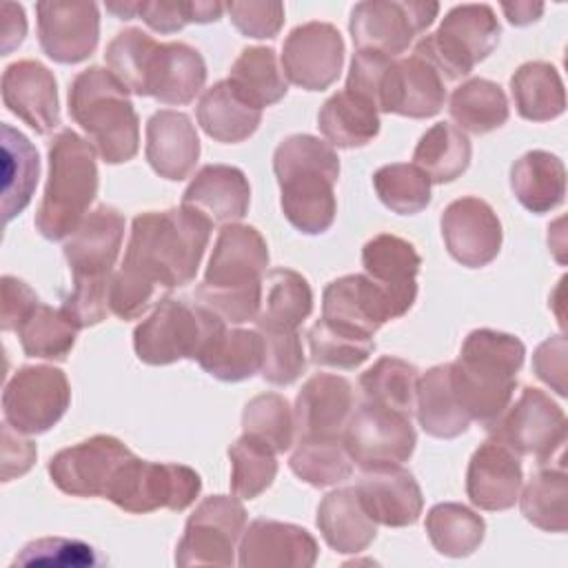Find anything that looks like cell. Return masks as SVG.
I'll use <instances>...</instances> for the list:
<instances>
[{
    "label": "cell",
    "mask_w": 568,
    "mask_h": 568,
    "mask_svg": "<svg viewBox=\"0 0 568 568\" xmlns=\"http://www.w3.org/2000/svg\"><path fill=\"white\" fill-rule=\"evenodd\" d=\"M40 158L31 140L18 129L2 124V213L11 222L27 209L38 184Z\"/></svg>",
    "instance_id": "obj_38"
},
{
    "label": "cell",
    "mask_w": 568,
    "mask_h": 568,
    "mask_svg": "<svg viewBox=\"0 0 568 568\" xmlns=\"http://www.w3.org/2000/svg\"><path fill=\"white\" fill-rule=\"evenodd\" d=\"M109 71L135 95L189 104L206 82V64L186 42H158L142 29L120 31L106 47Z\"/></svg>",
    "instance_id": "obj_2"
},
{
    "label": "cell",
    "mask_w": 568,
    "mask_h": 568,
    "mask_svg": "<svg viewBox=\"0 0 568 568\" xmlns=\"http://www.w3.org/2000/svg\"><path fill=\"white\" fill-rule=\"evenodd\" d=\"M224 4L220 2H135V18H142L158 33H175L189 22H215L222 18Z\"/></svg>",
    "instance_id": "obj_52"
},
{
    "label": "cell",
    "mask_w": 568,
    "mask_h": 568,
    "mask_svg": "<svg viewBox=\"0 0 568 568\" xmlns=\"http://www.w3.org/2000/svg\"><path fill=\"white\" fill-rule=\"evenodd\" d=\"M344 64V40L331 22H304L295 27L282 47V73L306 91L328 89Z\"/></svg>",
    "instance_id": "obj_18"
},
{
    "label": "cell",
    "mask_w": 568,
    "mask_h": 568,
    "mask_svg": "<svg viewBox=\"0 0 568 568\" xmlns=\"http://www.w3.org/2000/svg\"><path fill=\"white\" fill-rule=\"evenodd\" d=\"M36 462V446L20 437V433L4 422L2 424V481H9L27 473Z\"/></svg>",
    "instance_id": "obj_58"
},
{
    "label": "cell",
    "mask_w": 568,
    "mask_h": 568,
    "mask_svg": "<svg viewBox=\"0 0 568 568\" xmlns=\"http://www.w3.org/2000/svg\"><path fill=\"white\" fill-rule=\"evenodd\" d=\"M264 337L262 377L275 386L293 384L306 368L297 331H260Z\"/></svg>",
    "instance_id": "obj_53"
},
{
    "label": "cell",
    "mask_w": 568,
    "mask_h": 568,
    "mask_svg": "<svg viewBox=\"0 0 568 568\" xmlns=\"http://www.w3.org/2000/svg\"><path fill=\"white\" fill-rule=\"evenodd\" d=\"M2 55H7L11 49H16L27 33V18L24 9L13 2L2 4Z\"/></svg>",
    "instance_id": "obj_59"
},
{
    "label": "cell",
    "mask_w": 568,
    "mask_h": 568,
    "mask_svg": "<svg viewBox=\"0 0 568 568\" xmlns=\"http://www.w3.org/2000/svg\"><path fill=\"white\" fill-rule=\"evenodd\" d=\"M197 122L209 138L235 144L257 131L262 109L240 95L229 80H220L202 93L197 102Z\"/></svg>",
    "instance_id": "obj_31"
},
{
    "label": "cell",
    "mask_w": 568,
    "mask_h": 568,
    "mask_svg": "<svg viewBox=\"0 0 568 568\" xmlns=\"http://www.w3.org/2000/svg\"><path fill=\"white\" fill-rule=\"evenodd\" d=\"M266 266L268 246L262 233L248 224H224L202 284L224 291L260 286Z\"/></svg>",
    "instance_id": "obj_22"
},
{
    "label": "cell",
    "mask_w": 568,
    "mask_h": 568,
    "mask_svg": "<svg viewBox=\"0 0 568 568\" xmlns=\"http://www.w3.org/2000/svg\"><path fill=\"white\" fill-rule=\"evenodd\" d=\"M501 9H504L508 22L517 24V27H524V24H530V22L539 20V16L544 13L541 2H504Z\"/></svg>",
    "instance_id": "obj_60"
},
{
    "label": "cell",
    "mask_w": 568,
    "mask_h": 568,
    "mask_svg": "<svg viewBox=\"0 0 568 568\" xmlns=\"http://www.w3.org/2000/svg\"><path fill=\"white\" fill-rule=\"evenodd\" d=\"M264 337L260 331L222 328L204 351L197 355V364L222 382H242L262 371Z\"/></svg>",
    "instance_id": "obj_35"
},
{
    "label": "cell",
    "mask_w": 568,
    "mask_h": 568,
    "mask_svg": "<svg viewBox=\"0 0 568 568\" xmlns=\"http://www.w3.org/2000/svg\"><path fill=\"white\" fill-rule=\"evenodd\" d=\"M308 346H311V359L317 366H331V368H344V371L362 366L375 351L373 335H366L362 331H355L351 326H344L324 317L311 326Z\"/></svg>",
    "instance_id": "obj_47"
},
{
    "label": "cell",
    "mask_w": 568,
    "mask_h": 568,
    "mask_svg": "<svg viewBox=\"0 0 568 568\" xmlns=\"http://www.w3.org/2000/svg\"><path fill=\"white\" fill-rule=\"evenodd\" d=\"M231 22L242 36L248 38H275L284 24L282 2H229L224 4Z\"/></svg>",
    "instance_id": "obj_55"
},
{
    "label": "cell",
    "mask_w": 568,
    "mask_h": 568,
    "mask_svg": "<svg viewBox=\"0 0 568 568\" xmlns=\"http://www.w3.org/2000/svg\"><path fill=\"white\" fill-rule=\"evenodd\" d=\"M415 413L419 426L430 437L453 439L468 428L470 417L466 415L453 390L450 364L433 366L417 379Z\"/></svg>",
    "instance_id": "obj_34"
},
{
    "label": "cell",
    "mask_w": 568,
    "mask_h": 568,
    "mask_svg": "<svg viewBox=\"0 0 568 568\" xmlns=\"http://www.w3.org/2000/svg\"><path fill=\"white\" fill-rule=\"evenodd\" d=\"M373 186L386 209L399 215H415L430 202V180L415 164H386L375 171Z\"/></svg>",
    "instance_id": "obj_49"
},
{
    "label": "cell",
    "mask_w": 568,
    "mask_h": 568,
    "mask_svg": "<svg viewBox=\"0 0 568 568\" xmlns=\"http://www.w3.org/2000/svg\"><path fill=\"white\" fill-rule=\"evenodd\" d=\"M521 464L504 444L488 439L470 457L466 470V495L481 510H508L521 490Z\"/></svg>",
    "instance_id": "obj_27"
},
{
    "label": "cell",
    "mask_w": 568,
    "mask_h": 568,
    "mask_svg": "<svg viewBox=\"0 0 568 568\" xmlns=\"http://www.w3.org/2000/svg\"><path fill=\"white\" fill-rule=\"evenodd\" d=\"M526 346L519 337L493 328L468 333L457 362L450 364V382L457 402L470 419L490 424L510 404Z\"/></svg>",
    "instance_id": "obj_4"
},
{
    "label": "cell",
    "mask_w": 568,
    "mask_h": 568,
    "mask_svg": "<svg viewBox=\"0 0 568 568\" xmlns=\"http://www.w3.org/2000/svg\"><path fill=\"white\" fill-rule=\"evenodd\" d=\"M517 113L530 122L555 120L566 109V91L559 71L544 60L524 62L510 78Z\"/></svg>",
    "instance_id": "obj_37"
},
{
    "label": "cell",
    "mask_w": 568,
    "mask_h": 568,
    "mask_svg": "<svg viewBox=\"0 0 568 568\" xmlns=\"http://www.w3.org/2000/svg\"><path fill=\"white\" fill-rule=\"evenodd\" d=\"M317 126L331 146L355 149L379 133V113L368 100L342 89L322 104Z\"/></svg>",
    "instance_id": "obj_36"
},
{
    "label": "cell",
    "mask_w": 568,
    "mask_h": 568,
    "mask_svg": "<svg viewBox=\"0 0 568 568\" xmlns=\"http://www.w3.org/2000/svg\"><path fill=\"white\" fill-rule=\"evenodd\" d=\"M146 162L164 178L180 182L189 178L200 158V138L191 118L182 111L160 109L146 122Z\"/></svg>",
    "instance_id": "obj_28"
},
{
    "label": "cell",
    "mask_w": 568,
    "mask_h": 568,
    "mask_svg": "<svg viewBox=\"0 0 568 568\" xmlns=\"http://www.w3.org/2000/svg\"><path fill=\"white\" fill-rule=\"evenodd\" d=\"M317 528L324 541L342 555L366 550L377 535L375 521L362 506L355 488H337L320 501Z\"/></svg>",
    "instance_id": "obj_30"
},
{
    "label": "cell",
    "mask_w": 568,
    "mask_h": 568,
    "mask_svg": "<svg viewBox=\"0 0 568 568\" xmlns=\"http://www.w3.org/2000/svg\"><path fill=\"white\" fill-rule=\"evenodd\" d=\"M273 171L284 217L306 235L328 231L337 213L333 186L339 178V158L335 149L308 133L288 135L273 153Z\"/></svg>",
    "instance_id": "obj_3"
},
{
    "label": "cell",
    "mask_w": 568,
    "mask_h": 568,
    "mask_svg": "<svg viewBox=\"0 0 568 568\" xmlns=\"http://www.w3.org/2000/svg\"><path fill=\"white\" fill-rule=\"evenodd\" d=\"M413 164L422 169L430 182H453L470 164V140L455 124L437 122L419 138L413 151Z\"/></svg>",
    "instance_id": "obj_41"
},
{
    "label": "cell",
    "mask_w": 568,
    "mask_h": 568,
    "mask_svg": "<svg viewBox=\"0 0 568 568\" xmlns=\"http://www.w3.org/2000/svg\"><path fill=\"white\" fill-rule=\"evenodd\" d=\"M313 311V291L306 277L291 268H273L262 280L255 315L257 331H297Z\"/></svg>",
    "instance_id": "obj_32"
},
{
    "label": "cell",
    "mask_w": 568,
    "mask_h": 568,
    "mask_svg": "<svg viewBox=\"0 0 568 568\" xmlns=\"http://www.w3.org/2000/svg\"><path fill=\"white\" fill-rule=\"evenodd\" d=\"M490 439L504 444L515 455H532L537 464H548L566 444V415L557 402L539 388L526 386L515 404L486 424Z\"/></svg>",
    "instance_id": "obj_10"
},
{
    "label": "cell",
    "mask_w": 568,
    "mask_h": 568,
    "mask_svg": "<svg viewBox=\"0 0 568 568\" xmlns=\"http://www.w3.org/2000/svg\"><path fill=\"white\" fill-rule=\"evenodd\" d=\"M355 490L371 519L388 528L413 526L424 508L419 484L399 464L366 468Z\"/></svg>",
    "instance_id": "obj_25"
},
{
    "label": "cell",
    "mask_w": 568,
    "mask_h": 568,
    "mask_svg": "<svg viewBox=\"0 0 568 568\" xmlns=\"http://www.w3.org/2000/svg\"><path fill=\"white\" fill-rule=\"evenodd\" d=\"M122 237L124 215L118 209L100 204L89 211L64 244V257L69 262L73 284L109 286L111 268L118 260Z\"/></svg>",
    "instance_id": "obj_16"
},
{
    "label": "cell",
    "mask_w": 568,
    "mask_h": 568,
    "mask_svg": "<svg viewBox=\"0 0 568 568\" xmlns=\"http://www.w3.org/2000/svg\"><path fill=\"white\" fill-rule=\"evenodd\" d=\"M439 224L448 253L462 266H486L501 248V222L493 206L479 197L466 195L450 202Z\"/></svg>",
    "instance_id": "obj_21"
},
{
    "label": "cell",
    "mask_w": 568,
    "mask_h": 568,
    "mask_svg": "<svg viewBox=\"0 0 568 568\" xmlns=\"http://www.w3.org/2000/svg\"><path fill=\"white\" fill-rule=\"evenodd\" d=\"M510 189L530 213H548L564 202L566 166L550 151H528L510 166Z\"/></svg>",
    "instance_id": "obj_33"
},
{
    "label": "cell",
    "mask_w": 568,
    "mask_h": 568,
    "mask_svg": "<svg viewBox=\"0 0 568 568\" xmlns=\"http://www.w3.org/2000/svg\"><path fill=\"white\" fill-rule=\"evenodd\" d=\"M413 302V295L390 291L366 273H353L324 288L322 317L375 335L382 324L408 313Z\"/></svg>",
    "instance_id": "obj_14"
},
{
    "label": "cell",
    "mask_w": 568,
    "mask_h": 568,
    "mask_svg": "<svg viewBox=\"0 0 568 568\" xmlns=\"http://www.w3.org/2000/svg\"><path fill=\"white\" fill-rule=\"evenodd\" d=\"M226 80L257 109L280 102L288 91L286 78L280 71L275 51L271 47L244 49L233 62Z\"/></svg>",
    "instance_id": "obj_43"
},
{
    "label": "cell",
    "mask_w": 568,
    "mask_h": 568,
    "mask_svg": "<svg viewBox=\"0 0 568 568\" xmlns=\"http://www.w3.org/2000/svg\"><path fill=\"white\" fill-rule=\"evenodd\" d=\"M439 4L424 0H366L351 11V36L357 51L397 55L437 18Z\"/></svg>",
    "instance_id": "obj_13"
},
{
    "label": "cell",
    "mask_w": 568,
    "mask_h": 568,
    "mask_svg": "<svg viewBox=\"0 0 568 568\" xmlns=\"http://www.w3.org/2000/svg\"><path fill=\"white\" fill-rule=\"evenodd\" d=\"M2 100L13 115L40 135L51 133L60 124L55 78L38 60H18L4 69Z\"/></svg>",
    "instance_id": "obj_24"
},
{
    "label": "cell",
    "mask_w": 568,
    "mask_h": 568,
    "mask_svg": "<svg viewBox=\"0 0 568 568\" xmlns=\"http://www.w3.org/2000/svg\"><path fill=\"white\" fill-rule=\"evenodd\" d=\"M448 113L457 122V129L484 135L508 120V98L497 82L470 78L453 91Z\"/></svg>",
    "instance_id": "obj_40"
},
{
    "label": "cell",
    "mask_w": 568,
    "mask_h": 568,
    "mask_svg": "<svg viewBox=\"0 0 568 568\" xmlns=\"http://www.w3.org/2000/svg\"><path fill=\"white\" fill-rule=\"evenodd\" d=\"M355 408V393L346 377L317 373L295 397V426L300 437H342Z\"/></svg>",
    "instance_id": "obj_26"
},
{
    "label": "cell",
    "mask_w": 568,
    "mask_h": 568,
    "mask_svg": "<svg viewBox=\"0 0 568 568\" xmlns=\"http://www.w3.org/2000/svg\"><path fill=\"white\" fill-rule=\"evenodd\" d=\"M69 113L106 164L135 158L140 149V120L129 89L109 69L89 67L73 78Z\"/></svg>",
    "instance_id": "obj_5"
},
{
    "label": "cell",
    "mask_w": 568,
    "mask_h": 568,
    "mask_svg": "<svg viewBox=\"0 0 568 568\" xmlns=\"http://www.w3.org/2000/svg\"><path fill=\"white\" fill-rule=\"evenodd\" d=\"M244 435L264 442L275 453H284L293 444L295 417L288 402L277 393L255 395L242 413Z\"/></svg>",
    "instance_id": "obj_51"
},
{
    "label": "cell",
    "mask_w": 568,
    "mask_h": 568,
    "mask_svg": "<svg viewBox=\"0 0 568 568\" xmlns=\"http://www.w3.org/2000/svg\"><path fill=\"white\" fill-rule=\"evenodd\" d=\"M202 490L200 475L182 464L144 462L131 455L109 484L104 499L126 513H151L158 508L184 510Z\"/></svg>",
    "instance_id": "obj_9"
},
{
    "label": "cell",
    "mask_w": 568,
    "mask_h": 568,
    "mask_svg": "<svg viewBox=\"0 0 568 568\" xmlns=\"http://www.w3.org/2000/svg\"><path fill=\"white\" fill-rule=\"evenodd\" d=\"M100 559L93 546L80 539L42 537L29 541L13 559V566H95Z\"/></svg>",
    "instance_id": "obj_54"
},
{
    "label": "cell",
    "mask_w": 568,
    "mask_h": 568,
    "mask_svg": "<svg viewBox=\"0 0 568 568\" xmlns=\"http://www.w3.org/2000/svg\"><path fill=\"white\" fill-rule=\"evenodd\" d=\"M362 264L368 277L382 286L417 297V273L422 257L415 246L397 235L379 233L362 248Z\"/></svg>",
    "instance_id": "obj_39"
},
{
    "label": "cell",
    "mask_w": 568,
    "mask_h": 568,
    "mask_svg": "<svg viewBox=\"0 0 568 568\" xmlns=\"http://www.w3.org/2000/svg\"><path fill=\"white\" fill-rule=\"evenodd\" d=\"M501 27L488 4L453 7L439 29L415 44V55L426 60L442 78L457 80L488 58L499 42Z\"/></svg>",
    "instance_id": "obj_8"
},
{
    "label": "cell",
    "mask_w": 568,
    "mask_h": 568,
    "mask_svg": "<svg viewBox=\"0 0 568 568\" xmlns=\"http://www.w3.org/2000/svg\"><path fill=\"white\" fill-rule=\"evenodd\" d=\"M229 459L231 490L235 497L242 499H253L260 493H264L277 475L275 450L251 435H242L229 448Z\"/></svg>",
    "instance_id": "obj_50"
},
{
    "label": "cell",
    "mask_w": 568,
    "mask_h": 568,
    "mask_svg": "<svg viewBox=\"0 0 568 568\" xmlns=\"http://www.w3.org/2000/svg\"><path fill=\"white\" fill-rule=\"evenodd\" d=\"M532 368L541 382L552 386L557 395H566V337L557 335L537 346Z\"/></svg>",
    "instance_id": "obj_57"
},
{
    "label": "cell",
    "mask_w": 568,
    "mask_h": 568,
    "mask_svg": "<svg viewBox=\"0 0 568 568\" xmlns=\"http://www.w3.org/2000/svg\"><path fill=\"white\" fill-rule=\"evenodd\" d=\"M71 404L69 379L53 366H22L7 382L2 393L4 422L27 435L53 428Z\"/></svg>",
    "instance_id": "obj_12"
},
{
    "label": "cell",
    "mask_w": 568,
    "mask_h": 568,
    "mask_svg": "<svg viewBox=\"0 0 568 568\" xmlns=\"http://www.w3.org/2000/svg\"><path fill=\"white\" fill-rule=\"evenodd\" d=\"M342 439L353 464L362 470L406 462L417 442L408 415L371 402L353 410Z\"/></svg>",
    "instance_id": "obj_15"
},
{
    "label": "cell",
    "mask_w": 568,
    "mask_h": 568,
    "mask_svg": "<svg viewBox=\"0 0 568 568\" xmlns=\"http://www.w3.org/2000/svg\"><path fill=\"white\" fill-rule=\"evenodd\" d=\"M426 532L439 555L468 557L484 541V519L464 504H435L426 515Z\"/></svg>",
    "instance_id": "obj_42"
},
{
    "label": "cell",
    "mask_w": 568,
    "mask_h": 568,
    "mask_svg": "<svg viewBox=\"0 0 568 568\" xmlns=\"http://www.w3.org/2000/svg\"><path fill=\"white\" fill-rule=\"evenodd\" d=\"M521 515L537 528L548 532H566L568 477L564 468H544L530 477L517 497Z\"/></svg>",
    "instance_id": "obj_48"
},
{
    "label": "cell",
    "mask_w": 568,
    "mask_h": 568,
    "mask_svg": "<svg viewBox=\"0 0 568 568\" xmlns=\"http://www.w3.org/2000/svg\"><path fill=\"white\" fill-rule=\"evenodd\" d=\"M213 222L193 206L146 211L133 217L120 271L160 297L195 280Z\"/></svg>",
    "instance_id": "obj_1"
},
{
    "label": "cell",
    "mask_w": 568,
    "mask_h": 568,
    "mask_svg": "<svg viewBox=\"0 0 568 568\" xmlns=\"http://www.w3.org/2000/svg\"><path fill=\"white\" fill-rule=\"evenodd\" d=\"M80 326L64 308L38 304L18 326V337L24 355L42 359H64L78 337Z\"/></svg>",
    "instance_id": "obj_45"
},
{
    "label": "cell",
    "mask_w": 568,
    "mask_h": 568,
    "mask_svg": "<svg viewBox=\"0 0 568 568\" xmlns=\"http://www.w3.org/2000/svg\"><path fill=\"white\" fill-rule=\"evenodd\" d=\"M446 100L444 78L415 53L404 60L390 58L384 67L373 106L377 113H397L404 118H433Z\"/></svg>",
    "instance_id": "obj_19"
},
{
    "label": "cell",
    "mask_w": 568,
    "mask_h": 568,
    "mask_svg": "<svg viewBox=\"0 0 568 568\" xmlns=\"http://www.w3.org/2000/svg\"><path fill=\"white\" fill-rule=\"evenodd\" d=\"M38 40L42 51L60 64L87 60L100 40V11L95 2H53L36 4Z\"/></svg>",
    "instance_id": "obj_20"
},
{
    "label": "cell",
    "mask_w": 568,
    "mask_h": 568,
    "mask_svg": "<svg viewBox=\"0 0 568 568\" xmlns=\"http://www.w3.org/2000/svg\"><path fill=\"white\" fill-rule=\"evenodd\" d=\"M182 204L202 211L211 222L235 224L251 204V186L237 166H202L182 195Z\"/></svg>",
    "instance_id": "obj_29"
},
{
    "label": "cell",
    "mask_w": 568,
    "mask_h": 568,
    "mask_svg": "<svg viewBox=\"0 0 568 568\" xmlns=\"http://www.w3.org/2000/svg\"><path fill=\"white\" fill-rule=\"evenodd\" d=\"M419 371L399 357H379L359 375L364 399L410 417Z\"/></svg>",
    "instance_id": "obj_46"
},
{
    "label": "cell",
    "mask_w": 568,
    "mask_h": 568,
    "mask_svg": "<svg viewBox=\"0 0 568 568\" xmlns=\"http://www.w3.org/2000/svg\"><path fill=\"white\" fill-rule=\"evenodd\" d=\"M226 326L213 311L197 302L162 297L133 331V348L140 362L151 366L178 359H197L204 346Z\"/></svg>",
    "instance_id": "obj_7"
},
{
    "label": "cell",
    "mask_w": 568,
    "mask_h": 568,
    "mask_svg": "<svg viewBox=\"0 0 568 568\" xmlns=\"http://www.w3.org/2000/svg\"><path fill=\"white\" fill-rule=\"evenodd\" d=\"M95 149L71 129H62L49 144V180L36 213V229L47 240L69 237L98 193Z\"/></svg>",
    "instance_id": "obj_6"
},
{
    "label": "cell",
    "mask_w": 568,
    "mask_h": 568,
    "mask_svg": "<svg viewBox=\"0 0 568 568\" xmlns=\"http://www.w3.org/2000/svg\"><path fill=\"white\" fill-rule=\"evenodd\" d=\"M38 304L40 300L27 282L13 275L2 277V315H0L2 331H18V326L29 317V313Z\"/></svg>",
    "instance_id": "obj_56"
},
{
    "label": "cell",
    "mask_w": 568,
    "mask_h": 568,
    "mask_svg": "<svg viewBox=\"0 0 568 568\" xmlns=\"http://www.w3.org/2000/svg\"><path fill=\"white\" fill-rule=\"evenodd\" d=\"M106 9L111 13H115L122 20H131L135 18V2L133 0H122V2H106Z\"/></svg>",
    "instance_id": "obj_61"
},
{
    "label": "cell",
    "mask_w": 568,
    "mask_h": 568,
    "mask_svg": "<svg viewBox=\"0 0 568 568\" xmlns=\"http://www.w3.org/2000/svg\"><path fill=\"white\" fill-rule=\"evenodd\" d=\"M240 559L244 568H311L317 561L315 537L295 524L275 519H255L240 539Z\"/></svg>",
    "instance_id": "obj_23"
},
{
    "label": "cell",
    "mask_w": 568,
    "mask_h": 568,
    "mask_svg": "<svg viewBox=\"0 0 568 568\" xmlns=\"http://www.w3.org/2000/svg\"><path fill=\"white\" fill-rule=\"evenodd\" d=\"M133 453L113 435H93L55 453L49 462L51 481L73 497H104L118 468Z\"/></svg>",
    "instance_id": "obj_17"
},
{
    "label": "cell",
    "mask_w": 568,
    "mask_h": 568,
    "mask_svg": "<svg viewBox=\"0 0 568 568\" xmlns=\"http://www.w3.org/2000/svg\"><path fill=\"white\" fill-rule=\"evenodd\" d=\"M288 466L302 481L315 488L344 481L353 473V459L342 437H300Z\"/></svg>",
    "instance_id": "obj_44"
},
{
    "label": "cell",
    "mask_w": 568,
    "mask_h": 568,
    "mask_svg": "<svg viewBox=\"0 0 568 568\" xmlns=\"http://www.w3.org/2000/svg\"><path fill=\"white\" fill-rule=\"evenodd\" d=\"M246 528L244 506L229 495H211L197 504L175 548L178 566H233L235 544Z\"/></svg>",
    "instance_id": "obj_11"
}]
</instances>
